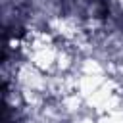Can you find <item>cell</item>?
Masks as SVG:
<instances>
[{
    "label": "cell",
    "mask_w": 123,
    "mask_h": 123,
    "mask_svg": "<svg viewBox=\"0 0 123 123\" xmlns=\"http://www.w3.org/2000/svg\"><path fill=\"white\" fill-rule=\"evenodd\" d=\"M67 13L86 17V19H100L108 15V0H62Z\"/></svg>",
    "instance_id": "obj_1"
}]
</instances>
